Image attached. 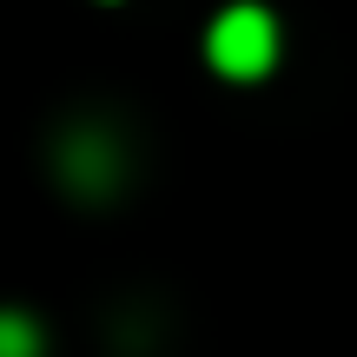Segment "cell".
I'll use <instances>...</instances> for the list:
<instances>
[{
  "label": "cell",
  "mask_w": 357,
  "mask_h": 357,
  "mask_svg": "<svg viewBox=\"0 0 357 357\" xmlns=\"http://www.w3.org/2000/svg\"><path fill=\"white\" fill-rule=\"evenodd\" d=\"M205 60H212L225 79H258L271 60H278V20H271L265 7H252V0L225 7L212 20V33H205Z\"/></svg>",
  "instance_id": "cell-1"
},
{
  "label": "cell",
  "mask_w": 357,
  "mask_h": 357,
  "mask_svg": "<svg viewBox=\"0 0 357 357\" xmlns=\"http://www.w3.org/2000/svg\"><path fill=\"white\" fill-rule=\"evenodd\" d=\"M113 172H119V153L100 139V132H73V139H66V178H73V185L106 192V185H113Z\"/></svg>",
  "instance_id": "cell-2"
},
{
  "label": "cell",
  "mask_w": 357,
  "mask_h": 357,
  "mask_svg": "<svg viewBox=\"0 0 357 357\" xmlns=\"http://www.w3.org/2000/svg\"><path fill=\"white\" fill-rule=\"evenodd\" d=\"M0 357H40V324L26 311H0Z\"/></svg>",
  "instance_id": "cell-3"
}]
</instances>
